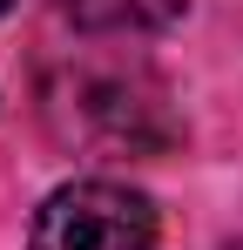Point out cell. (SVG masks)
I'll return each mask as SVG.
<instances>
[{
	"label": "cell",
	"mask_w": 243,
	"mask_h": 250,
	"mask_svg": "<svg viewBox=\"0 0 243 250\" xmlns=\"http://www.w3.org/2000/svg\"><path fill=\"white\" fill-rule=\"evenodd\" d=\"M149 244H156L149 196L122 183H68L40 203L27 250H149Z\"/></svg>",
	"instance_id": "1"
},
{
	"label": "cell",
	"mask_w": 243,
	"mask_h": 250,
	"mask_svg": "<svg viewBox=\"0 0 243 250\" xmlns=\"http://www.w3.org/2000/svg\"><path fill=\"white\" fill-rule=\"evenodd\" d=\"M68 14L88 34H149L182 14V0H68Z\"/></svg>",
	"instance_id": "2"
},
{
	"label": "cell",
	"mask_w": 243,
	"mask_h": 250,
	"mask_svg": "<svg viewBox=\"0 0 243 250\" xmlns=\"http://www.w3.org/2000/svg\"><path fill=\"white\" fill-rule=\"evenodd\" d=\"M7 7H14V0H0V14H7Z\"/></svg>",
	"instance_id": "3"
}]
</instances>
